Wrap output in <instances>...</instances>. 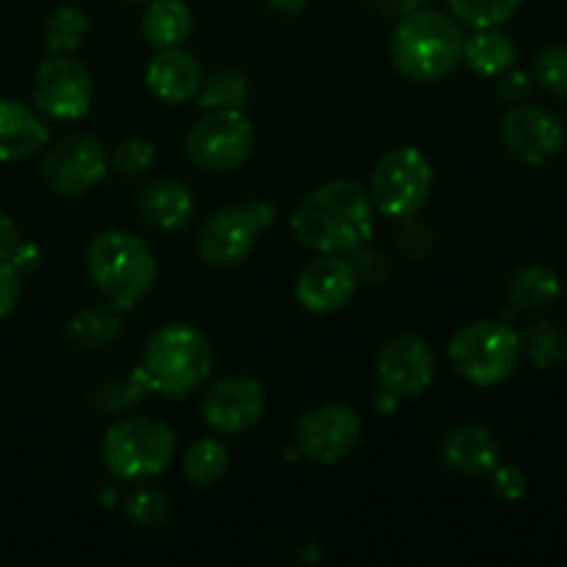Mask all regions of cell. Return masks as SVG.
I'll use <instances>...</instances> for the list:
<instances>
[{
	"label": "cell",
	"mask_w": 567,
	"mask_h": 567,
	"mask_svg": "<svg viewBox=\"0 0 567 567\" xmlns=\"http://www.w3.org/2000/svg\"><path fill=\"white\" fill-rule=\"evenodd\" d=\"M291 230L313 252L349 255L374 233V203L354 181L324 183L297 205Z\"/></svg>",
	"instance_id": "obj_1"
},
{
	"label": "cell",
	"mask_w": 567,
	"mask_h": 567,
	"mask_svg": "<svg viewBox=\"0 0 567 567\" xmlns=\"http://www.w3.org/2000/svg\"><path fill=\"white\" fill-rule=\"evenodd\" d=\"M214 369L208 338L186 321H169L150 336L136 374L150 393L186 399L205 385Z\"/></svg>",
	"instance_id": "obj_2"
},
{
	"label": "cell",
	"mask_w": 567,
	"mask_h": 567,
	"mask_svg": "<svg viewBox=\"0 0 567 567\" xmlns=\"http://www.w3.org/2000/svg\"><path fill=\"white\" fill-rule=\"evenodd\" d=\"M465 31L454 17L435 9H415L402 17L391 39L393 66L419 83L441 81L463 61Z\"/></svg>",
	"instance_id": "obj_3"
},
{
	"label": "cell",
	"mask_w": 567,
	"mask_h": 567,
	"mask_svg": "<svg viewBox=\"0 0 567 567\" xmlns=\"http://www.w3.org/2000/svg\"><path fill=\"white\" fill-rule=\"evenodd\" d=\"M86 269L97 291L116 310H133L155 286L158 264L138 236L127 230H103L86 252Z\"/></svg>",
	"instance_id": "obj_4"
},
{
	"label": "cell",
	"mask_w": 567,
	"mask_h": 567,
	"mask_svg": "<svg viewBox=\"0 0 567 567\" xmlns=\"http://www.w3.org/2000/svg\"><path fill=\"white\" fill-rule=\"evenodd\" d=\"M449 360L465 382L493 388L518 369L520 338L504 321H471L449 343Z\"/></svg>",
	"instance_id": "obj_5"
},
{
	"label": "cell",
	"mask_w": 567,
	"mask_h": 567,
	"mask_svg": "<svg viewBox=\"0 0 567 567\" xmlns=\"http://www.w3.org/2000/svg\"><path fill=\"white\" fill-rule=\"evenodd\" d=\"M175 432L158 419H125L105 432L103 463L116 480H153L175 457Z\"/></svg>",
	"instance_id": "obj_6"
},
{
	"label": "cell",
	"mask_w": 567,
	"mask_h": 567,
	"mask_svg": "<svg viewBox=\"0 0 567 567\" xmlns=\"http://www.w3.org/2000/svg\"><path fill=\"white\" fill-rule=\"evenodd\" d=\"M435 186V172L430 158L415 147H399L382 155L371 172L369 197L374 210L391 219H410L430 199Z\"/></svg>",
	"instance_id": "obj_7"
},
{
	"label": "cell",
	"mask_w": 567,
	"mask_h": 567,
	"mask_svg": "<svg viewBox=\"0 0 567 567\" xmlns=\"http://www.w3.org/2000/svg\"><path fill=\"white\" fill-rule=\"evenodd\" d=\"M275 221V208L264 199L241 205V208H221L208 216L197 233V255L208 266H233L249 258L258 244V236Z\"/></svg>",
	"instance_id": "obj_8"
},
{
	"label": "cell",
	"mask_w": 567,
	"mask_h": 567,
	"mask_svg": "<svg viewBox=\"0 0 567 567\" xmlns=\"http://www.w3.org/2000/svg\"><path fill=\"white\" fill-rule=\"evenodd\" d=\"M252 147V122L241 111H208L186 136L188 158L205 172L238 169Z\"/></svg>",
	"instance_id": "obj_9"
},
{
	"label": "cell",
	"mask_w": 567,
	"mask_h": 567,
	"mask_svg": "<svg viewBox=\"0 0 567 567\" xmlns=\"http://www.w3.org/2000/svg\"><path fill=\"white\" fill-rule=\"evenodd\" d=\"M92 72L72 53L48 59L33 78V103L50 120H81L92 109Z\"/></svg>",
	"instance_id": "obj_10"
},
{
	"label": "cell",
	"mask_w": 567,
	"mask_h": 567,
	"mask_svg": "<svg viewBox=\"0 0 567 567\" xmlns=\"http://www.w3.org/2000/svg\"><path fill=\"white\" fill-rule=\"evenodd\" d=\"M109 155L92 133H72L48 150L42 161L44 183L61 197H78L105 181Z\"/></svg>",
	"instance_id": "obj_11"
},
{
	"label": "cell",
	"mask_w": 567,
	"mask_h": 567,
	"mask_svg": "<svg viewBox=\"0 0 567 567\" xmlns=\"http://www.w3.org/2000/svg\"><path fill=\"white\" fill-rule=\"evenodd\" d=\"M363 435V421L349 404H319L297 424V446L310 463L336 465L352 454Z\"/></svg>",
	"instance_id": "obj_12"
},
{
	"label": "cell",
	"mask_w": 567,
	"mask_h": 567,
	"mask_svg": "<svg viewBox=\"0 0 567 567\" xmlns=\"http://www.w3.org/2000/svg\"><path fill=\"white\" fill-rule=\"evenodd\" d=\"M377 380L396 399H415L435 380V354L419 336H396L377 352Z\"/></svg>",
	"instance_id": "obj_13"
},
{
	"label": "cell",
	"mask_w": 567,
	"mask_h": 567,
	"mask_svg": "<svg viewBox=\"0 0 567 567\" xmlns=\"http://www.w3.org/2000/svg\"><path fill=\"white\" fill-rule=\"evenodd\" d=\"M502 144L524 164L543 166L565 147V127L551 111L518 103L504 114Z\"/></svg>",
	"instance_id": "obj_14"
},
{
	"label": "cell",
	"mask_w": 567,
	"mask_h": 567,
	"mask_svg": "<svg viewBox=\"0 0 567 567\" xmlns=\"http://www.w3.org/2000/svg\"><path fill=\"white\" fill-rule=\"evenodd\" d=\"M266 410L264 385L252 377H225L214 382L203 399V419L219 435H241L252 430Z\"/></svg>",
	"instance_id": "obj_15"
},
{
	"label": "cell",
	"mask_w": 567,
	"mask_h": 567,
	"mask_svg": "<svg viewBox=\"0 0 567 567\" xmlns=\"http://www.w3.org/2000/svg\"><path fill=\"white\" fill-rule=\"evenodd\" d=\"M354 291L358 275L343 255H321L297 280V302L310 313H336L352 302Z\"/></svg>",
	"instance_id": "obj_16"
},
{
	"label": "cell",
	"mask_w": 567,
	"mask_h": 567,
	"mask_svg": "<svg viewBox=\"0 0 567 567\" xmlns=\"http://www.w3.org/2000/svg\"><path fill=\"white\" fill-rule=\"evenodd\" d=\"M197 199L177 177H155L138 194V214L161 233H177L194 219Z\"/></svg>",
	"instance_id": "obj_17"
},
{
	"label": "cell",
	"mask_w": 567,
	"mask_h": 567,
	"mask_svg": "<svg viewBox=\"0 0 567 567\" xmlns=\"http://www.w3.org/2000/svg\"><path fill=\"white\" fill-rule=\"evenodd\" d=\"M443 463L463 476H487L502 463V443L496 432L480 424H465L446 432L441 443Z\"/></svg>",
	"instance_id": "obj_18"
},
{
	"label": "cell",
	"mask_w": 567,
	"mask_h": 567,
	"mask_svg": "<svg viewBox=\"0 0 567 567\" xmlns=\"http://www.w3.org/2000/svg\"><path fill=\"white\" fill-rule=\"evenodd\" d=\"M199 86H203V70L186 50H158V55L147 64V89L164 103H188L199 92Z\"/></svg>",
	"instance_id": "obj_19"
},
{
	"label": "cell",
	"mask_w": 567,
	"mask_h": 567,
	"mask_svg": "<svg viewBox=\"0 0 567 567\" xmlns=\"http://www.w3.org/2000/svg\"><path fill=\"white\" fill-rule=\"evenodd\" d=\"M48 142L50 131L37 111L17 100H0V164L31 158Z\"/></svg>",
	"instance_id": "obj_20"
},
{
	"label": "cell",
	"mask_w": 567,
	"mask_h": 567,
	"mask_svg": "<svg viewBox=\"0 0 567 567\" xmlns=\"http://www.w3.org/2000/svg\"><path fill=\"white\" fill-rule=\"evenodd\" d=\"M559 293H563V280L551 266H520L507 280V302L520 313H540L551 308Z\"/></svg>",
	"instance_id": "obj_21"
},
{
	"label": "cell",
	"mask_w": 567,
	"mask_h": 567,
	"mask_svg": "<svg viewBox=\"0 0 567 567\" xmlns=\"http://www.w3.org/2000/svg\"><path fill=\"white\" fill-rule=\"evenodd\" d=\"M194 14L186 0H150L142 17V33L155 50L181 48L192 37Z\"/></svg>",
	"instance_id": "obj_22"
},
{
	"label": "cell",
	"mask_w": 567,
	"mask_h": 567,
	"mask_svg": "<svg viewBox=\"0 0 567 567\" xmlns=\"http://www.w3.org/2000/svg\"><path fill=\"white\" fill-rule=\"evenodd\" d=\"M64 336L75 349L100 352L122 336V310H116L114 305H92V308L78 310L66 321Z\"/></svg>",
	"instance_id": "obj_23"
},
{
	"label": "cell",
	"mask_w": 567,
	"mask_h": 567,
	"mask_svg": "<svg viewBox=\"0 0 567 567\" xmlns=\"http://www.w3.org/2000/svg\"><path fill=\"white\" fill-rule=\"evenodd\" d=\"M515 59H518L515 42L496 28H480L474 37H465L463 61L480 75L498 78L509 66H515Z\"/></svg>",
	"instance_id": "obj_24"
},
{
	"label": "cell",
	"mask_w": 567,
	"mask_h": 567,
	"mask_svg": "<svg viewBox=\"0 0 567 567\" xmlns=\"http://www.w3.org/2000/svg\"><path fill=\"white\" fill-rule=\"evenodd\" d=\"M520 338V352L532 360L535 369H554L567 360V336L551 321H532Z\"/></svg>",
	"instance_id": "obj_25"
},
{
	"label": "cell",
	"mask_w": 567,
	"mask_h": 567,
	"mask_svg": "<svg viewBox=\"0 0 567 567\" xmlns=\"http://www.w3.org/2000/svg\"><path fill=\"white\" fill-rule=\"evenodd\" d=\"M227 468H230V457H227V449L216 437H203L183 457L186 480L197 487L219 485L225 480Z\"/></svg>",
	"instance_id": "obj_26"
},
{
	"label": "cell",
	"mask_w": 567,
	"mask_h": 567,
	"mask_svg": "<svg viewBox=\"0 0 567 567\" xmlns=\"http://www.w3.org/2000/svg\"><path fill=\"white\" fill-rule=\"evenodd\" d=\"M89 33V17L75 6H61L44 22V48L53 55L72 53Z\"/></svg>",
	"instance_id": "obj_27"
},
{
	"label": "cell",
	"mask_w": 567,
	"mask_h": 567,
	"mask_svg": "<svg viewBox=\"0 0 567 567\" xmlns=\"http://www.w3.org/2000/svg\"><path fill=\"white\" fill-rule=\"evenodd\" d=\"M249 97V81L238 70H219L199 86V103L208 111H241Z\"/></svg>",
	"instance_id": "obj_28"
},
{
	"label": "cell",
	"mask_w": 567,
	"mask_h": 567,
	"mask_svg": "<svg viewBox=\"0 0 567 567\" xmlns=\"http://www.w3.org/2000/svg\"><path fill=\"white\" fill-rule=\"evenodd\" d=\"M524 0H446L457 22L468 28H498L518 11Z\"/></svg>",
	"instance_id": "obj_29"
},
{
	"label": "cell",
	"mask_w": 567,
	"mask_h": 567,
	"mask_svg": "<svg viewBox=\"0 0 567 567\" xmlns=\"http://www.w3.org/2000/svg\"><path fill=\"white\" fill-rule=\"evenodd\" d=\"M144 393H147V388H144V382L133 371L131 377H122V380H111L105 385H100L97 393H94V402L103 410V415H122L136 408Z\"/></svg>",
	"instance_id": "obj_30"
},
{
	"label": "cell",
	"mask_w": 567,
	"mask_h": 567,
	"mask_svg": "<svg viewBox=\"0 0 567 567\" xmlns=\"http://www.w3.org/2000/svg\"><path fill=\"white\" fill-rule=\"evenodd\" d=\"M125 513L138 529H161V526L169 520L172 507H169V498L164 496L161 491L155 487H144V491L133 493L125 504Z\"/></svg>",
	"instance_id": "obj_31"
},
{
	"label": "cell",
	"mask_w": 567,
	"mask_h": 567,
	"mask_svg": "<svg viewBox=\"0 0 567 567\" xmlns=\"http://www.w3.org/2000/svg\"><path fill=\"white\" fill-rule=\"evenodd\" d=\"M535 78L543 89L567 100V44H551L537 55Z\"/></svg>",
	"instance_id": "obj_32"
},
{
	"label": "cell",
	"mask_w": 567,
	"mask_h": 567,
	"mask_svg": "<svg viewBox=\"0 0 567 567\" xmlns=\"http://www.w3.org/2000/svg\"><path fill=\"white\" fill-rule=\"evenodd\" d=\"M111 164L125 177L144 175L155 164V147L150 142H144V138H125L114 150V155H111Z\"/></svg>",
	"instance_id": "obj_33"
},
{
	"label": "cell",
	"mask_w": 567,
	"mask_h": 567,
	"mask_svg": "<svg viewBox=\"0 0 567 567\" xmlns=\"http://www.w3.org/2000/svg\"><path fill=\"white\" fill-rule=\"evenodd\" d=\"M352 255V269L354 275H358V282H374V286H380V282L388 280V275H391V260H388L385 252H380V249H365L358 247Z\"/></svg>",
	"instance_id": "obj_34"
},
{
	"label": "cell",
	"mask_w": 567,
	"mask_h": 567,
	"mask_svg": "<svg viewBox=\"0 0 567 567\" xmlns=\"http://www.w3.org/2000/svg\"><path fill=\"white\" fill-rule=\"evenodd\" d=\"M493 476V493L504 502H520L529 491V480H526L524 471L518 465H502L498 463L496 468L491 471Z\"/></svg>",
	"instance_id": "obj_35"
},
{
	"label": "cell",
	"mask_w": 567,
	"mask_h": 567,
	"mask_svg": "<svg viewBox=\"0 0 567 567\" xmlns=\"http://www.w3.org/2000/svg\"><path fill=\"white\" fill-rule=\"evenodd\" d=\"M430 247H432L430 227L419 225V221H415V216H410L408 225H404V230H402V238H399V249H402L408 258L421 260L426 252H430Z\"/></svg>",
	"instance_id": "obj_36"
},
{
	"label": "cell",
	"mask_w": 567,
	"mask_h": 567,
	"mask_svg": "<svg viewBox=\"0 0 567 567\" xmlns=\"http://www.w3.org/2000/svg\"><path fill=\"white\" fill-rule=\"evenodd\" d=\"M20 271L14 269L11 264H3L0 260V319L14 313L17 302L22 297V282H20Z\"/></svg>",
	"instance_id": "obj_37"
},
{
	"label": "cell",
	"mask_w": 567,
	"mask_h": 567,
	"mask_svg": "<svg viewBox=\"0 0 567 567\" xmlns=\"http://www.w3.org/2000/svg\"><path fill=\"white\" fill-rule=\"evenodd\" d=\"M532 86H535V83H532V78L526 75L524 70H513V66H509L507 72L498 75V94H502L507 103H524L532 94Z\"/></svg>",
	"instance_id": "obj_38"
},
{
	"label": "cell",
	"mask_w": 567,
	"mask_h": 567,
	"mask_svg": "<svg viewBox=\"0 0 567 567\" xmlns=\"http://www.w3.org/2000/svg\"><path fill=\"white\" fill-rule=\"evenodd\" d=\"M20 244H22V236L20 230H17L14 219L0 208V260H3V264H11L17 249H20Z\"/></svg>",
	"instance_id": "obj_39"
},
{
	"label": "cell",
	"mask_w": 567,
	"mask_h": 567,
	"mask_svg": "<svg viewBox=\"0 0 567 567\" xmlns=\"http://www.w3.org/2000/svg\"><path fill=\"white\" fill-rule=\"evenodd\" d=\"M39 264H42V252H39L37 244H31V241H22L20 249H17L14 260H11V266H14L20 275H28V271L37 269Z\"/></svg>",
	"instance_id": "obj_40"
},
{
	"label": "cell",
	"mask_w": 567,
	"mask_h": 567,
	"mask_svg": "<svg viewBox=\"0 0 567 567\" xmlns=\"http://www.w3.org/2000/svg\"><path fill=\"white\" fill-rule=\"evenodd\" d=\"M266 6H269L271 11H277V14L297 17V14H302L305 6H308V0H266Z\"/></svg>",
	"instance_id": "obj_41"
},
{
	"label": "cell",
	"mask_w": 567,
	"mask_h": 567,
	"mask_svg": "<svg viewBox=\"0 0 567 567\" xmlns=\"http://www.w3.org/2000/svg\"><path fill=\"white\" fill-rule=\"evenodd\" d=\"M421 3H424V0H382V6H385V9L399 11V14H408V11L421 9Z\"/></svg>",
	"instance_id": "obj_42"
},
{
	"label": "cell",
	"mask_w": 567,
	"mask_h": 567,
	"mask_svg": "<svg viewBox=\"0 0 567 567\" xmlns=\"http://www.w3.org/2000/svg\"><path fill=\"white\" fill-rule=\"evenodd\" d=\"M131 3H150V0H131Z\"/></svg>",
	"instance_id": "obj_43"
}]
</instances>
